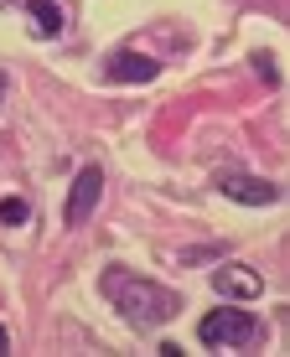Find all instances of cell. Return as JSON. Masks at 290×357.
Instances as JSON below:
<instances>
[{
  "label": "cell",
  "mask_w": 290,
  "mask_h": 357,
  "mask_svg": "<svg viewBox=\"0 0 290 357\" xmlns=\"http://www.w3.org/2000/svg\"><path fill=\"white\" fill-rule=\"evenodd\" d=\"M259 337V321L244 311V305H223V311H208L197 321V342L202 347H244V342Z\"/></svg>",
  "instance_id": "obj_2"
},
{
  "label": "cell",
  "mask_w": 290,
  "mask_h": 357,
  "mask_svg": "<svg viewBox=\"0 0 290 357\" xmlns=\"http://www.w3.org/2000/svg\"><path fill=\"white\" fill-rule=\"evenodd\" d=\"M228 202H249V207H275L280 202V187L275 181H259V176H223L218 181Z\"/></svg>",
  "instance_id": "obj_6"
},
{
  "label": "cell",
  "mask_w": 290,
  "mask_h": 357,
  "mask_svg": "<svg viewBox=\"0 0 290 357\" xmlns=\"http://www.w3.org/2000/svg\"><path fill=\"white\" fill-rule=\"evenodd\" d=\"M0 218H6L10 228H21L31 213H26V202H21V197H6V202H0Z\"/></svg>",
  "instance_id": "obj_8"
},
{
  "label": "cell",
  "mask_w": 290,
  "mask_h": 357,
  "mask_svg": "<svg viewBox=\"0 0 290 357\" xmlns=\"http://www.w3.org/2000/svg\"><path fill=\"white\" fill-rule=\"evenodd\" d=\"M6 347H10V331H6V326H0V352H6Z\"/></svg>",
  "instance_id": "obj_9"
},
{
  "label": "cell",
  "mask_w": 290,
  "mask_h": 357,
  "mask_svg": "<svg viewBox=\"0 0 290 357\" xmlns=\"http://www.w3.org/2000/svg\"><path fill=\"white\" fill-rule=\"evenodd\" d=\"M104 78L109 83H155V78H161V63L145 57V52H114L109 68H104Z\"/></svg>",
  "instance_id": "obj_4"
},
{
  "label": "cell",
  "mask_w": 290,
  "mask_h": 357,
  "mask_svg": "<svg viewBox=\"0 0 290 357\" xmlns=\"http://www.w3.org/2000/svg\"><path fill=\"white\" fill-rule=\"evenodd\" d=\"M63 0H26V26L36 42H52L57 31H63Z\"/></svg>",
  "instance_id": "obj_7"
},
{
  "label": "cell",
  "mask_w": 290,
  "mask_h": 357,
  "mask_svg": "<svg viewBox=\"0 0 290 357\" xmlns=\"http://www.w3.org/2000/svg\"><path fill=\"white\" fill-rule=\"evenodd\" d=\"M213 290L223 295V301H254V295L264 290V280L244 264H223V269H213Z\"/></svg>",
  "instance_id": "obj_5"
},
{
  "label": "cell",
  "mask_w": 290,
  "mask_h": 357,
  "mask_svg": "<svg viewBox=\"0 0 290 357\" xmlns=\"http://www.w3.org/2000/svg\"><path fill=\"white\" fill-rule=\"evenodd\" d=\"M99 192H104V171H99V166H83L78 181H72V192H68L63 223H68V228H83V223L93 218V207H99Z\"/></svg>",
  "instance_id": "obj_3"
},
{
  "label": "cell",
  "mask_w": 290,
  "mask_h": 357,
  "mask_svg": "<svg viewBox=\"0 0 290 357\" xmlns=\"http://www.w3.org/2000/svg\"><path fill=\"white\" fill-rule=\"evenodd\" d=\"M99 290L109 295V301L125 311V321H135V326H155V321H171L176 316V295L171 290H161L155 280H140V275H130V269H104V280H99Z\"/></svg>",
  "instance_id": "obj_1"
}]
</instances>
